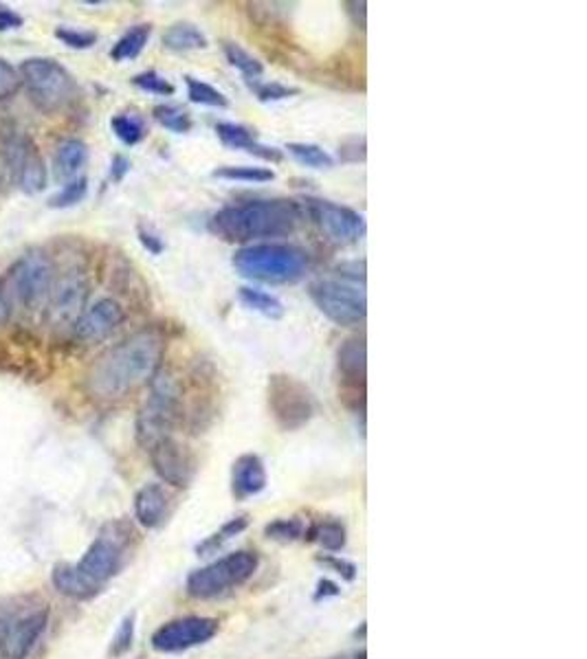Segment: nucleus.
<instances>
[{
    "label": "nucleus",
    "mask_w": 587,
    "mask_h": 659,
    "mask_svg": "<svg viewBox=\"0 0 587 659\" xmlns=\"http://www.w3.org/2000/svg\"><path fill=\"white\" fill-rule=\"evenodd\" d=\"M163 354V337L139 330L95 359L86 372V390L99 401H119L161 372Z\"/></svg>",
    "instance_id": "obj_1"
},
{
    "label": "nucleus",
    "mask_w": 587,
    "mask_h": 659,
    "mask_svg": "<svg viewBox=\"0 0 587 659\" xmlns=\"http://www.w3.org/2000/svg\"><path fill=\"white\" fill-rule=\"evenodd\" d=\"M303 219L299 203L289 199L249 201L227 205L210 219V231L234 244H254L256 240H276L291 235Z\"/></svg>",
    "instance_id": "obj_2"
},
{
    "label": "nucleus",
    "mask_w": 587,
    "mask_h": 659,
    "mask_svg": "<svg viewBox=\"0 0 587 659\" xmlns=\"http://www.w3.org/2000/svg\"><path fill=\"white\" fill-rule=\"evenodd\" d=\"M232 264L241 277L252 281L295 284L306 275L310 257L295 244L260 242L238 248Z\"/></svg>",
    "instance_id": "obj_3"
},
{
    "label": "nucleus",
    "mask_w": 587,
    "mask_h": 659,
    "mask_svg": "<svg viewBox=\"0 0 587 659\" xmlns=\"http://www.w3.org/2000/svg\"><path fill=\"white\" fill-rule=\"evenodd\" d=\"M183 421V390L172 374L159 372L150 381V396L137 416V439L150 450L163 439L174 438V429Z\"/></svg>",
    "instance_id": "obj_4"
},
{
    "label": "nucleus",
    "mask_w": 587,
    "mask_h": 659,
    "mask_svg": "<svg viewBox=\"0 0 587 659\" xmlns=\"http://www.w3.org/2000/svg\"><path fill=\"white\" fill-rule=\"evenodd\" d=\"M55 281V268L49 255L33 251L13 262L2 277V295L9 308L24 312L44 310L49 293Z\"/></svg>",
    "instance_id": "obj_5"
},
{
    "label": "nucleus",
    "mask_w": 587,
    "mask_h": 659,
    "mask_svg": "<svg viewBox=\"0 0 587 659\" xmlns=\"http://www.w3.org/2000/svg\"><path fill=\"white\" fill-rule=\"evenodd\" d=\"M18 73L31 104L44 115L64 110L77 95L75 77L51 57H29Z\"/></svg>",
    "instance_id": "obj_6"
},
{
    "label": "nucleus",
    "mask_w": 587,
    "mask_h": 659,
    "mask_svg": "<svg viewBox=\"0 0 587 659\" xmlns=\"http://www.w3.org/2000/svg\"><path fill=\"white\" fill-rule=\"evenodd\" d=\"M308 293L319 312L334 326L354 328L365 321L367 301L363 286L348 279H317Z\"/></svg>",
    "instance_id": "obj_7"
},
{
    "label": "nucleus",
    "mask_w": 587,
    "mask_h": 659,
    "mask_svg": "<svg viewBox=\"0 0 587 659\" xmlns=\"http://www.w3.org/2000/svg\"><path fill=\"white\" fill-rule=\"evenodd\" d=\"M132 530L124 521H110L102 528L86 554L75 565L95 587H104L121 567L124 552L130 543Z\"/></svg>",
    "instance_id": "obj_8"
},
{
    "label": "nucleus",
    "mask_w": 587,
    "mask_h": 659,
    "mask_svg": "<svg viewBox=\"0 0 587 659\" xmlns=\"http://www.w3.org/2000/svg\"><path fill=\"white\" fill-rule=\"evenodd\" d=\"M256 570H258L256 552H236L194 572L188 578V592L194 598H216L247 583L256 574Z\"/></svg>",
    "instance_id": "obj_9"
},
{
    "label": "nucleus",
    "mask_w": 587,
    "mask_h": 659,
    "mask_svg": "<svg viewBox=\"0 0 587 659\" xmlns=\"http://www.w3.org/2000/svg\"><path fill=\"white\" fill-rule=\"evenodd\" d=\"M269 412L282 432H297L314 416L312 392L291 374H274L267 385Z\"/></svg>",
    "instance_id": "obj_10"
},
{
    "label": "nucleus",
    "mask_w": 587,
    "mask_h": 659,
    "mask_svg": "<svg viewBox=\"0 0 587 659\" xmlns=\"http://www.w3.org/2000/svg\"><path fill=\"white\" fill-rule=\"evenodd\" d=\"M88 295H90V284L84 270H68L62 277H55L44 306L49 326L55 330H64V328L73 330V326L86 310Z\"/></svg>",
    "instance_id": "obj_11"
},
{
    "label": "nucleus",
    "mask_w": 587,
    "mask_h": 659,
    "mask_svg": "<svg viewBox=\"0 0 587 659\" xmlns=\"http://www.w3.org/2000/svg\"><path fill=\"white\" fill-rule=\"evenodd\" d=\"M337 370L341 376V401L345 407L361 412L365 410V374H367V350L365 337H348L337 350Z\"/></svg>",
    "instance_id": "obj_12"
},
{
    "label": "nucleus",
    "mask_w": 587,
    "mask_h": 659,
    "mask_svg": "<svg viewBox=\"0 0 587 659\" xmlns=\"http://www.w3.org/2000/svg\"><path fill=\"white\" fill-rule=\"evenodd\" d=\"M306 210L308 216L319 226V231L325 235V240L337 246H350L359 242V237L365 233V220L350 208L330 201L308 199Z\"/></svg>",
    "instance_id": "obj_13"
},
{
    "label": "nucleus",
    "mask_w": 587,
    "mask_h": 659,
    "mask_svg": "<svg viewBox=\"0 0 587 659\" xmlns=\"http://www.w3.org/2000/svg\"><path fill=\"white\" fill-rule=\"evenodd\" d=\"M218 631V623L214 618L190 616L181 620H172L163 625L152 636V647L161 653H179L210 642Z\"/></svg>",
    "instance_id": "obj_14"
},
{
    "label": "nucleus",
    "mask_w": 587,
    "mask_h": 659,
    "mask_svg": "<svg viewBox=\"0 0 587 659\" xmlns=\"http://www.w3.org/2000/svg\"><path fill=\"white\" fill-rule=\"evenodd\" d=\"M46 625H49V612L44 607L22 612L20 616L11 618L0 629V656L2 659L29 658L33 647L42 638Z\"/></svg>",
    "instance_id": "obj_15"
},
{
    "label": "nucleus",
    "mask_w": 587,
    "mask_h": 659,
    "mask_svg": "<svg viewBox=\"0 0 587 659\" xmlns=\"http://www.w3.org/2000/svg\"><path fill=\"white\" fill-rule=\"evenodd\" d=\"M124 321H126L124 306L113 297H104L82 312V317L73 326V337L86 346L102 343L113 332H117Z\"/></svg>",
    "instance_id": "obj_16"
},
{
    "label": "nucleus",
    "mask_w": 587,
    "mask_h": 659,
    "mask_svg": "<svg viewBox=\"0 0 587 659\" xmlns=\"http://www.w3.org/2000/svg\"><path fill=\"white\" fill-rule=\"evenodd\" d=\"M152 466L157 475L174 486V488H188L196 475V459L188 446H183L179 439L168 438L154 444L150 450Z\"/></svg>",
    "instance_id": "obj_17"
},
{
    "label": "nucleus",
    "mask_w": 587,
    "mask_h": 659,
    "mask_svg": "<svg viewBox=\"0 0 587 659\" xmlns=\"http://www.w3.org/2000/svg\"><path fill=\"white\" fill-rule=\"evenodd\" d=\"M216 135L223 146H227L232 150H245V152L260 157L265 161H271V163H278L285 157L282 150L260 144L256 130H252L249 126H243V124H230V121L216 124Z\"/></svg>",
    "instance_id": "obj_18"
},
{
    "label": "nucleus",
    "mask_w": 587,
    "mask_h": 659,
    "mask_svg": "<svg viewBox=\"0 0 587 659\" xmlns=\"http://www.w3.org/2000/svg\"><path fill=\"white\" fill-rule=\"evenodd\" d=\"M267 488V468L265 461L254 455H241L232 468V490L236 499H249L260 495Z\"/></svg>",
    "instance_id": "obj_19"
},
{
    "label": "nucleus",
    "mask_w": 587,
    "mask_h": 659,
    "mask_svg": "<svg viewBox=\"0 0 587 659\" xmlns=\"http://www.w3.org/2000/svg\"><path fill=\"white\" fill-rule=\"evenodd\" d=\"M170 512V495L161 483L143 486L135 497V517L143 528H159Z\"/></svg>",
    "instance_id": "obj_20"
},
{
    "label": "nucleus",
    "mask_w": 587,
    "mask_h": 659,
    "mask_svg": "<svg viewBox=\"0 0 587 659\" xmlns=\"http://www.w3.org/2000/svg\"><path fill=\"white\" fill-rule=\"evenodd\" d=\"M51 583L62 596L71 600H90L102 592L75 565H68V563H60L53 567Z\"/></svg>",
    "instance_id": "obj_21"
},
{
    "label": "nucleus",
    "mask_w": 587,
    "mask_h": 659,
    "mask_svg": "<svg viewBox=\"0 0 587 659\" xmlns=\"http://www.w3.org/2000/svg\"><path fill=\"white\" fill-rule=\"evenodd\" d=\"M86 161H88V146L82 139H64L55 148V157H53V170L57 181L68 183L77 179Z\"/></svg>",
    "instance_id": "obj_22"
},
{
    "label": "nucleus",
    "mask_w": 587,
    "mask_h": 659,
    "mask_svg": "<svg viewBox=\"0 0 587 659\" xmlns=\"http://www.w3.org/2000/svg\"><path fill=\"white\" fill-rule=\"evenodd\" d=\"M163 46L168 51H199L207 46V35L192 22H174L172 26H168V31L161 38Z\"/></svg>",
    "instance_id": "obj_23"
},
{
    "label": "nucleus",
    "mask_w": 587,
    "mask_h": 659,
    "mask_svg": "<svg viewBox=\"0 0 587 659\" xmlns=\"http://www.w3.org/2000/svg\"><path fill=\"white\" fill-rule=\"evenodd\" d=\"M150 35H152V24L148 22H141V24H135L130 26L117 42L115 46L110 49V57L115 62H130V60H137L146 44L150 42Z\"/></svg>",
    "instance_id": "obj_24"
},
{
    "label": "nucleus",
    "mask_w": 587,
    "mask_h": 659,
    "mask_svg": "<svg viewBox=\"0 0 587 659\" xmlns=\"http://www.w3.org/2000/svg\"><path fill=\"white\" fill-rule=\"evenodd\" d=\"M238 299L245 308H249V310H254V312H258L267 319H282L285 310H287L285 304L276 295H271L267 290H260V288H254V286H243L238 290Z\"/></svg>",
    "instance_id": "obj_25"
},
{
    "label": "nucleus",
    "mask_w": 587,
    "mask_h": 659,
    "mask_svg": "<svg viewBox=\"0 0 587 659\" xmlns=\"http://www.w3.org/2000/svg\"><path fill=\"white\" fill-rule=\"evenodd\" d=\"M110 128H113L115 137L124 146H128V148L141 144L146 139V135H148L143 117H139L137 113H119V115H115L110 119Z\"/></svg>",
    "instance_id": "obj_26"
},
{
    "label": "nucleus",
    "mask_w": 587,
    "mask_h": 659,
    "mask_svg": "<svg viewBox=\"0 0 587 659\" xmlns=\"http://www.w3.org/2000/svg\"><path fill=\"white\" fill-rule=\"evenodd\" d=\"M287 150H289V155L294 157L297 163H301V166H306L310 170H330V168H334L332 155H328L317 144H299V141H294V144L287 146Z\"/></svg>",
    "instance_id": "obj_27"
},
{
    "label": "nucleus",
    "mask_w": 587,
    "mask_h": 659,
    "mask_svg": "<svg viewBox=\"0 0 587 659\" xmlns=\"http://www.w3.org/2000/svg\"><path fill=\"white\" fill-rule=\"evenodd\" d=\"M225 55H227V62L238 68L247 79H258L265 75V64L252 55L247 49H243L241 44L236 42H225Z\"/></svg>",
    "instance_id": "obj_28"
},
{
    "label": "nucleus",
    "mask_w": 587,
    "mask_h": 659,
    "mask_svg": "<svg viewBox=\"0 0 587 659\" xmlns=\"http://www.w3.org/2000/svg\"><path fill=\"white\" fill-rule=\"evenodd\" d=\"M188 84V97L192 104H201V106H210V108H230V99L225 93H221L218 88H214L207 82H201L192 75L185 77Z\"/></svg>",
    "instance_id": "obj_29"
},
{
    "label": "nucleus",
    "mask_w": 587,
    "mask_h": 659,
    "mask_svg": "<svg viewBox=\"0 0 587 659\" xmlns=\"http://www.w3.org/2000/svg\"><path fill=\"white\" fill-rule=\"evenodd\" d=\"M212 177L223 181H241V183H269L276 179V172L269 168H256V166H225L214 170Z\"/></svg>",
    "instance_id": "obj_30"
},
{
    "label": "nucleus",
    "mask_w": 587,
    "mask_h": 659,
    "mask_svg": "<svg viewBox=\"0 0 587 659\" xmlns=\"http://www.w3.org/2000/svg\"><path fill=\"white\" fill-rule=\"evenodd\" d=\"M154 119L170 132H177V135H188L192 130V117L188 110L179 108V106H172V104H161L152 110Z\"/></svg>",
    "instance_id": "obj_31"
},
{
    "label": "nucleus",
    "mask_w": 587,
    "mask_h": 659,
    "mask_svg": "<svg viewBox=\"0 0 587 659\" xmlns=\"http://www.w3.org/2000/svg\"><path fill=\"white\" fill-rule=\"evenodd\" d=\"M88 194V179L86 177H77L68 183L62 185V190L49 199V208L51 210H68L79 205Z\"/></svg>",
    "instance_id": "obj_32"
},
{
    "label": "nucleus",
    "mask_w": 587,
    "mask_h": 659,
    "mask_svg": "<svg viewBox=\"0 0 587 659\" xmlns=\"http://www.w3.org/2000/svg\"><path fill=\"white\" fill-rule=\"evenodd\" d=\"M132 84L137 88H141L143 93H152V95H159V97H172L174 95V84L170 79H166L161 73L157 71H143L139 75L132 77Z\"/></svg>",
    "instance_id": "obj_33"
},
{
    "label": "nucleus",
    "mask_w": 587,
    "mask_h": 659,
    "mask_svg": "<svg viewBox=\"0 0 587 659\" xmlns=\"http://www.w3.org/2000/svg\"><path fill=\"white\" fill-rule=\"evenodd\" d=\"M55 38L75 51H86L93 49L99 40V35L95 31H84V29H71V26H57L55 29Z\"/></svg>",
    "instance_id": "obj_34"
},
{
    "label": "nucleus",
    "mask_w": 587,
    "mask_h": 659,
    "mask_svg": "<svg viewBox=\"0 0 587 659\" xmlns=\"http://www.w3.org/2000/svg\"><path fill=\"white\" fill-rule=\"evenodd\" d=\"M312 536L319 545H323L325 550H341L345 545V530L341 523L337 521H325V523H319L314 530H312Z\"/></svg>",
    "instance_id": "obj_35"
},
{
    "label": "nucleus",
    "mask_w": 587,
    "mask_h": 659,
    "mask_svg": "<svg viewBox=\"0 0 587 659\" xmlns=\"http://www.w3.org/2000/svg\"><path fill=\"white\" fill-rule=\"evenodd\" d=\"M247 517L243 514V517H236V519H232L230 523H225L223 525V530L221 532H216L212 539H207L201 548H199V552H214L216 548H221L225 541H230L232 536H236V534H241L245 528H247Z\"/></svg>",
    "instance_id": "obj_36"
},
{
    "label": "nucleus",
    "mask_w": 587,
    "mask_h": 659,
    "mask_svg": "<svg viewBox=\"0 0 587 659\" xmlns=\"http://www.w3.org/2000/svg\"><path fill=\"white\" fill-rule=\"evenodd\" d=\"M20 88H22V82H20L18 68L0 57V102L15 97Z\"/></svg>",
    "instance_id": "obj_37"
},
{
    "label": "nucleus",
    "mask_w": 587,
    "mask_h": 659,
    "mask_svg": "<svg viewBox=\"0 0 587 659\" xmlns=\"http://www.w3.org/2000/svg\"><path fill=\"white\" fill-rule=\"evenodd\" d=\"M303 534V523L299 519H278L267 525V536L276 541H295Z\"/></svg>",
    "instance_id": "obj_38"
},
{
    "label": "nucleus",
    "mask_w": 587,
    "mask_h": 659,
    "mask_svg": "<svg viewBox=\"0 0 587 659\" xmlns=\"http://www.w3.org/2000/svg\"><path fill=\"white\" fill-rule=\"evenodd\" d=\"M256 95L265 104L267 102H282V99H291L295 95H299V88L280 84V82H265V84L256 86Z\"/></svg>",
    "instance_id": "obj_39"
},
{
    "label": "nucleus",
    "mask_w": 587,
    "mask_h": 659,
    "mask_svg": "<svg viewBox=\"0 0 587 659\" xmlns=\"http://www.w3.org/2000/svg\"><path fill=\"white\" fill-rule=\"evenodd\" d=\"M132 640H135V616H128L113 640V656H124L132 647Z\"/></svg>",
    "instance_id": "obj_40"
},
{
    "label": "nucleus",
    "mask_w": 587,
    "mask_h": 659,
    "mask_svg": "<svg viewBox=\"0 0 587 659\" xmlns=\"http://www.w3.org/2000/svg\"><path fill=\"white\" fill-rule=\"evenodd\" d=\"M339 157H341V161H348V163L365 161V139L352 137V139L343 141L339 148Z\"/></svg>",
    "instance_id": "obj_41"
},
{
    "label": "nucleus",
    "mask_w": 587,
    "mask_h": 659,
    "mask_svg": "<svg viewBox=\"0 0 587 659\" xmlns=\"http://www.w3.org/2000/svg\"><path fill=\"white\" fill-rule=\"evenodd\" d=\"M137 235H139V242L143 244V248H146L148 253H152V255H161V253H163L166 244H163V240L159 237V233H154V231L148 228V226H139V228H137Z\"/></svg>",
    "instance_id": "obj_42"
},
{
    "label": "nucleus",
    "mask_w": 587,
    "mask_h": 659,
    "mask_svg": "<svg viewBox=\"0 0 587 659\" xmlns=\"http://www.w3.org/2000/svg\"><path fill=\"white\" fill-rule=\"evenodd\" d=\"M24 24V18L7 4H0V31H13Z\"/></svg>",
    "instance_id": "obj_43"
},
{
    "label": "nucleus",
    "mask_w": 587,
    "mask_h": 659,
    "mask_svg": "<svg viewBox=\"0 0 587 659\" xmlns=\"http://www.w3.org/2000/svg\"><path fill=\"white\" fill-rule=\"evenodd\" d=\"M130 172V161L124 157V155H117L115 159H113V163H110V177H113V181H124V177Z\"/></svg>",
    "instance_id": "obj_44"
},
{
    "label": "nucleus",
    "mask_w": 587,
    "mask_h": 659,
    "mask_svg": "<svg viewBox=\"0 0 587 659\" xmlns=\"http://www.w3.org/2000/svg\"><path fill=\"white\" fill-rule=\"evenodd\" d=\"M345 7H348V13L352 15V20H354V24L359 26V29H365V9H367V2L365 0H361V2H345Z\"/></svg>",
    "instance_id": "obj_45"
},
{
    "label": "nucleus",
    "mask_w": 587,
    "mask_h": 659,
    "mask_svg": "<svg viewBox=\"0 0 587 659\" xmlns=\"http://www.w3.org/2000/svg\"><path fill=\"white\" fill-rule=\"evenodd\" d=\"M9 315H11V308H9V304H7L4 295H2V279H0V326L9 319Z\"/></svg>",
    "instance_id": "obj_46"
},
{
    "label": "nucleus",
    "mask_w": 587,
    "mask_h": 659,
    "mask_svg": "<svg viewBox=\"0 0 587 659\" xmlns=\"http://www.w3.org/2000/svg\"><path fill=\"white\" fill-rule=\"evenodd\" d=\"M356 659H365V653H361V656H359Z\"/></svg>",
    "instance_id": "obj_47"
},
{
    "label": "nucleus",
    "mask_w": 587,
    "mask_h": 659,
    "mask_svg": "<svg viewBox=\"0 0 587 659\" xmlns=\"http://www.w3.org/2000/svg\"><path fill=\"white\" fill-rule=\"evenodd\" d=\"M0 629H2V627H0Z\"/></svg>",
    "instance_id": "obj_48"
}]
</instances>
